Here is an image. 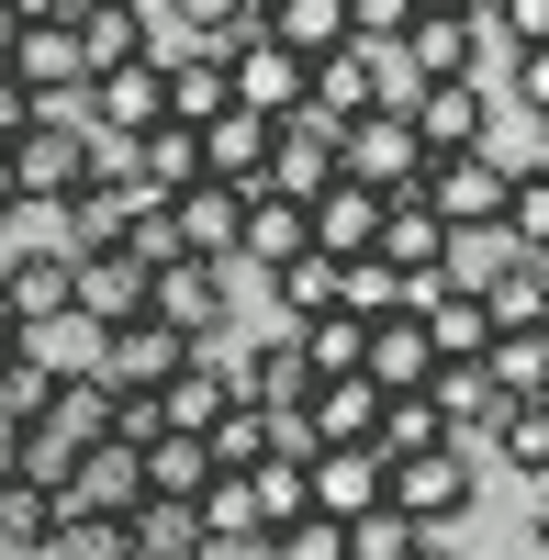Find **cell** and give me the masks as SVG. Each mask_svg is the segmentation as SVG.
<instances>
[{
  "mask_svg": "<svg viewBox=\"0 0 549 560\" xmlns=\"http://www.w3.org/2000/svg\"><path fill=\"white\" fill-rule=\"evenodd\" d=\"M202 179H213V191H258V179H269V124L258 113H213L202 124Z\"/></svg>",
  "mask_w": 549,
  "mask_h": 560,
  "instance_id": "cell-26",
  "label": "cell"
},
{
  "mask_svg": "<svg viewBox=\"0 0 549 560\" xmlns=\"http://www.w3.org/2000/svg\"><path fill=\"white\" fill-rule=\"evenodd\" d=\"M382 102H393L382 90V45H337V57H314V79H303V113H326V124H359Z\"/></svg>",
  "mask_w": 549,
  "mask_h": 560,
  "instance_id": "cell-17",
  "label": "cell"
},
{
  "mask_svg": "<svg viewBox=\"0 0 549 560\" xmlns=\"http://www.w3.org/2000/svg\"><path fill=\"white\" fill-rule=\"evenodd\" d=\"M258 560H269V549H258Z\"/></svg>",
  "mask_w": 549,
  "mask_h": 560,
  "instance_id": "cell-64",
  "label": "cell"
},
{
  "mask_svg": "<svg viewBox=\"0 0 549 560\" xmlns=\"http://www.w3.org/2000/svg\"><path fill=\"white\" fill-rule=\"evenodd\" d=\"M416 560H448V549H416Z\"/></svg>",
  "mask_w": 549,
  "mask_h": 560,
  "instance_id": "cell-61",
  "label": "cell"
},
{
  "mask_svg": "<svg viewBox=\"0 0 549 560\" xmlns=\"http://www.w3.org/2000/svg\"><path fill=\"white\" fill-rule=\"evenodd\" d=\"M224 292H236V269L168 258V269L147 280V314H157V325H179V337H191V348H213V325H224Z\"/></svg>",
  "mask_w": 549,
  "mask_h": 560,
  "instance_id": "cell-15",
  "label": "cell"
},
{
  "mask_svg": "<svg viewBox=\"0 0 549 560\" xmlns=\"http://www.w3.org/2000/svg\"><path fill=\"white\" fill-rule=\"evenodd\" d=\"M23 124H34V102H23V90H12V79H0V147H12V135H23Z\"/></svg>",
  "mask_w": 549,
  "mask_h": 560,
  "instance_id": "cell-52",
  "label": "cell"
},
{
  "mask_svg": "<svg viewBox=\"0 0 549 560\" xmlns=\"http://www.w3.org/2000/svg\"><path fill=\"white\" fill-rule=\"evenodd\" d=\"M359 382H371V393H427V382H437V359H427V337H416V314H371Z\"/></svg>",
  "mask_w": 549,
  "mask_h": 560,
  "instance_id": "cell-23",
  "label": "cell"
},
{
  "mask_svg": "<svg viewBox=\"0 0 549 560\" xmlns=\"http://www.w3.org/2000/svg\"><path fill=\"white\" fill-rule=\"evenodd\" d=\"M124 538H135V560H202V516H191V504H135V516H124Z\"/></svg>",
  "mask_w": 549,
  "mask_h": 560,
  "instance_id": "cell-38",
  "label": "cell"
},
{
  "mask_svg": "<svg viewBox=\"0 0 549 560\" xmlns=\"http://www.w3.org/2000/svg\"><path fill=\"white\" fill-rule=\"evenodd\" d=\"M493 236H505V258H549V168L505 179V224H493Z\"/></svg>",
  "mask_w": 549,
  "mask_h": 560,
  "instance_id": "cell-39",
  "label": "cell"
},
{
  "mask_svg": "<svg viewBox=\"0 0 549 560\" xmlns=\"http://www.w3.org/2000/svg\"><path fill=\"white\" fill-rule=\"evenodd\" d=\"M45 560H135V538H124V516H57Z\"/></svg>",
  "mask_w": 549,
  "mask_h": 560,
  "instance_id": "cell-45",
  "label": "cell"
},
{
  "mask_svg": "<svg viewBox=\"0 0 549 560\" xmlns=\"http://www.w3.org/2000/svg\"><path fill=\"white\" fill-rule=\"evenodd\" d=\"M68 303L90 325H135V314H147V269H135L124 247H79L68 258Z\"/></svg>",
  "mask_w": 549,
  "mask_h": 560,
  "instance_id": "cell-19",
  "label": "cell"
},
{
  "mask_svg": "<svg viewBox=\"0 0 549 560\" xmlns=\"http://www.w3.org/2000/svg\"><path fill=\"white\" fill-rule=\"evenodd\" d=\"M68 34H79V90L124 57H147V12H68Z\"/></svg>",
  "mask_w": 549,
  "mask_h": 560,
  "instance_id": "cell-33",
  "label": "cell"
},
{
  "mask_svg": "<svg viewBox=\"0 0 549 560\" xmlns=\"http://www.w3.org/2000/svg\"><path fill=\"white\" fill-rule=\"evenodd\" d=\"M179 224V258H202V269H236V224H247V191H213V179H191V191L168 202Z\"/></svg>",
  "mask_w": 549,
  "mask_h": 560,
  "instance_id": "cell-21",
  "label": "cell"
},
{
  "mask_svg": "<svg viewBox=\"0 0 549 560\" xmlns=\"http://www.w3.org/2000/svg\"><path fill=\"white\" fill-rule=\"evenodd\" d=\"M371 448H382V459H416V448H460V438H448V415H437L427 393H382V427H371Z\"/></svg>",
  "mask_w": 549,
  "mask_h": 560,
  "instance_id": "cell-34",
  "label": "cell"
},
{
  "mask_svg": "<svg viewBox=\"0 0 549 560\" xmlns=\"http://www.w3.org/2000/svg\"><path fill=\"white\" fill-rule=\"evenodd\" d=\"M202 448H213V471H258V459H281V415H269V404H236Z\"/></svg>",
  "mask_w": 549,
  "mask_h": 560,
  "instance_id": "cell-40",
  "label": "cell"
},
{
  "mask_svg": "<svg viewBox=\"0 0 549 560\" xmlns=\"http://www.w3.org/2000/svg\"><path fill=\"white\" fill-rule=\"evenodd\" d=\"M0 79H12L34 113H68V102H79V34H68V23H23Z\"/></svg>",
  "mask_w": 549,
  "mask_h": 560,
  "instance_id": "cell-16",
  "label": "cell"
},
{
  "mask_svg": "<svg viewBox=\"0 0 549 560\" xmlns=\"http://www.w3.org/2000/svg\"><path fill=\"white\" fill-rule=\"evenodd\" d=\"M292 348H303L314 382H348L359 348H371V314H303V325H292Z\"/></svg>",
  "mask_w": 549,
  "mask_h": 560,
  "instance_id": "cell-31",
  "label": "cell"
},
{
  "mask_svg": "<svg viewBox=\"0 0 549 560\" xmlns=\"http://www.w3.org/2000/svg\"><path fill=\"white\" fill-rule=\"evenodd\" d=\"M371 427H382V393L359 382V370L303 393V438H314V448H371Z\"/></svg>",
  "mask_w": 549,
  "mask_h": 560,
  "instance_id": "cell-25",
  "label": "cell"
},
{
  "mask_svg": "<svg viewBox=\"0 0 549 560\" xmlns=\"http://www.w3.org/2000/svg\"><path fill=\"white\" fill-rule=\"evenodd\" d=\"M258 34H281L303 68H314V57H337V45H359V34H348V0H281Z\"/></svg>",
  "mask_w": 549,
  "mask_h": 560,
  "instance_id": "cell-32",
  "label": "cell"
},
{
  "mask_svg": "<svg viewBox=\"0 0 549 560\" xmlns=\"http://www.w3.org/2000/svg\"><path fill=\"white\" fill-rule=\"evenodd\" d=\"M12 23H68V0H0Z\"/></svg>",
  "mask_w": 549,
  "mask_h": 560,
  "instance_id": "cell-53",
  "label": "cell"
},
{
  "mask_svg": "<svg viewBox=\"0 0 549 560\" xmlns=\"http://www.w3.org/2000/svg\"><path fill=\"white\" fill-rule=\"evenodd\" d=\"M416 549H437L416 516H393V504H371V516L348 527V560H416Z\"/></svg>",
  "mask_w": 549,
  "mask_h": 560,
  "instance_id": "cell-44",
  "label": "cell"
},
{
  "mask_svg": "<svg viewBox=\"0 0 549 560\" xmlns=\"http://www.w3.org/2000/svg\"><path fill=\"white\" fill-rule=\"evenodd\" d=\"M538 269H549V258H538Z\"/></svg>",
  "mask_w": 549,
  "mask_h": 560,
  "instance_id": "cell-63",
  "label": "cell"
},
{
  "mask_svg": "<svg viewBox=\"0 0 549 560\" xmlns=\"http://www.w3.org/2000/svg\"><path fill=\"white\" fill-rule=\"evenodd\" d=\"M79 124H90V135H113V147H135L147 124H168V68H157V45L90 79V90H79Z\"/></svg>",
  "mask_w": 549,
  "mask_h": 560,
  "instance_id": "cell-5",
  "label": "cell"
},
{
  "mask_svg": "<svg viewBox=\"0 0 549 560\" xmlns=\"http://www.w3.org/2000/svg\"><path fill=\"white\" fill-rule=\"evenodd\" d=\"M538 337H549V325H538Z\"/></svg>",
  "mask_w": 549,
  "mask_h": 560,
  "instance_id": "cell-62",
  "label": "cell"
},
{
  "mask_svg": "<svg viewBox=\"0 0 549 560\" xmlns=\"http://www.w3.org/2000/svg\"><path fill=\"white\" fill-rule=\"evenodd\" d=\"M68 12H147V0H68Z\"/></svg>",
  "mask_w": 549,
  "mask_h": 560,
  "instance_id": "cell-55",
  "label": "cell"
},
{
  "mask_svg": "<svg viewBox=\"0 0 549 560\" xmlns=\"http://www.w3.org/2000/svg\"><path fill=\"white\" fill-rule=\"evenodd\" d=\"M102 348H113V325H90L79 303H68V314H34L23 337H12V359L34 370V382H90V370H102Z\"/></svg>",
  "mask_w": 549,
  "mask_h": 560,
  "instance_id": "cell-13",
  "label": "cell"
},
{
  "mask_svg": "<svg viewBox=\"0 0 549 560\" xmlns=\"http://www.w3.org/2000/svg\"><path fill=\"white\" fill-rule=\"evenodd\" d=\"M45 538H57V493L0 482V560H45Z\"/></svg>",
  "mask_w": 549,
  "mask_h": 560,
  "instance_id": "cell-41",
  "label": "cell"
},
{
  "mask_svg": "<svg viewBox=\"0 0 549 560\" xmlns=\"http://www.w3.org/2000/svg\"><path fill=\"white\" fill-rule=\"evenodd\" d=\"M135 504H147V459L124 438H90L68 459V482H57V516H135Z\"/></svg>",
  "mask_w": 549,
  "mask_h": 560,
  "instance_id": "cell-8",
  "label": "cell"
},
{
  "mask_svg": "<svg viewBox=\"0 0 549 560\" xmlns=\"http://www.w3.org/2000/svg\"><path fill=\"white\" fill-rule=\"evenodd\" d=\"M258 549H269V560H348V527H337V516H292L281 538H258Z\"/></svg>",
  "mask_w": 549,
  "mask_h": 560,
  "instance_id": "cell-48",
  "label": "cell"
},
{
  "mask_svg": "<svg viewBox=\"0 0 549 560\" xmlns=\"http://www.w3.org/2000/svg\"><path fill=\"white\" fill-rule=\"evenodd\" d=\"M168 23H179V45H224V34H247L236 0H168Z\"/></svg>",
  "mask_w": 549,
  "mask_h": 560,
  "instance_id": "cell-49",
  "label": "cell"
},
{
  "mask_svg": "<svg viewBox=\"0 0 549 560\" xmlns=\"http://www.w3.org/2000/svg\"><path fill=\"white\" fill-rule=\"evenodd\" d=\"M516 102L549 124V45H516Z\"/></svg>",
  "mask_w": 549,
  "mask_h": 560,
  "instance_id": "cell-51",
  "label": "cell"
},
{
  "mask_svg": "<svg viewBox=\"0 0 549 560\" xmlns=\"http://www.w3.org/2000/svg\"><path fill=\"white\" fill-rule=\"evenodd\" d=\"M326 179H337V124L326 113H281V124H269V179H258V191L314 202Z\"/></svg>",
  "mask_w": 549,
  "mask_h": 560,
  "instance_id": "cell-12",
  "label": "cell"
},
{
  "mask_svg": "<svg viewBox=\"0 0 549 560\" xmlns=\"http://www.w3.org/2000/svg\"><path fill=\"white\" fill-rule=\"evenodd\" d=\"M337 179H359V191H382V202L427 179V147H416V124H404V102H382V113L337 124Z\"/></svg>",
  "mask_w": 549,
  "mask_h": 560,
  "instance_id": "cell-2",
  "label": "cell"
},
{
  "mask_svg": "<svg viewBox=\"0 0 549 560\" xmlns=\"http://www.w3.org/2000/svg\"><path fill=\"white\" fill-rule=\"evenodd\" d=\"M0 158H12V191L23 202H79L90 191V124L79 113H34Z\"/></svg>",
  "mask_w": 549,
  "mask_h": 560,
  "instance_id": "cell-1",
  "label": "cell"
},
{
  "mask_svg": "<svg viewBox=\"0 0 549 560\" xmlns=\"http://www.w3.org/2000/svg\"><path fill=\"white\" fill-rule=\"evenodd\" d=\"M538 560H549V504H538Z\"/></svg>",
  "mask_w": 549,
  "mask_h": 560,
  "instance_id": "cell-60",
  "label": "cell"
},
{
  "mask_svg": "<svg viewBox=\"0 0 549 560\" xmlns=\"http://www.w3.org/2000/svg\"><path fill=\"white\" fill-rule=\"evenodd\" d=\"M404 314H416V337H427V359H437V370H482L493 314H482V292H471V280H427V292L404 303Z\"/></svg>",
  "mask_w": 549,
  "mask_h": 560,
  "instance_id": "cell-7",
  "label": "cell"
},
{
  "mask_svg": "<svg viewBox=\"0 0 549 560\" xmlns=\"http://www.w3.org/2000/svg\"><path fill=\"white\" fill-rule=\"evenodd\" d=\"M303 224H314V258H371L382 247V191H359V179H326V191L303 202Z\"/></svg>",
  "mask_w": 549,
  "mask_h": 560,
  "instance_id": "cell-18",
  "label": "cell"
},
{
  "mask_svg": "<svg viewBox=\"0 0 549 560\" xmlns=\"http://www.w3.org/2000/svg\"><path fill=\"white\" fill-rule=\"evenodd\" d=\"M382 504L393 516H416L427 538L471 504V448H416V459H382Z\"/></svg>",
  "mask_w": 549,
  "mask_h": 560,
  "instance_id": "cell-6",
  "label": "cell"
},
{
  "mask_svg": "<svg viewBox=\"0 0 549 560\" xmlns=\"http://www.w3.org/2000/svg\"><path fill=\"white\" fill-rule=\"evenodd\" d=\"M393 45H404V57H416V90H427V79H471V57H482V23H448V12H416V23H404Z\"/></svg>",
  "mask_w": 549,
  "mask_h": 560,
  "instance_id": "cell-28",
  "label": "cell"
},
{
  "mask_svg": "<svg viewBox=\"0 0 549 560\" xmlns=\"http://www.w3.org/2000/svg\"><path fill=\"white\" fill-rule=\"evenodd\" d=\"M202 348L179 337V325H157V314H135V325H113V348H102V382L113 393H157V382H179Z\"/></svg>",
  "mask_w": 549,
  "mask_h": 560,
  "instance_id": "cell-14",
  "label": "cell"
},
{
  "mask_svg": "<svg viewBox=\"0 0 549 560\" xmlns=\"http://www.w3.org/2000/svg\"><path fill=\"white\" fill-rule=\"evenodd\" d=\"M404 23H416V0H348V34L359 45H393Z\"/></svg>",
  "mask_w": 549,
  "mask_h": 560,
  "instance_id": "cell-50",
  "label": "cell"
},
{
  "mask_svg": "<svg viewBox=\"0 0 549 560\" xmlns=\"http://www.w3.org/2000/svg\"><path fill=\"white\" fill-rule=\"evenodd\" d=\"M157 68H168V124H213V113H236V90H224V57L213 45H157Z\"/></svg>",
  "mask_w": 549,
  "mask_h": 560,
  "instance_id": "cell-24",
  "label": "cell"
},
{
  "mask_svg": "<svg viewBox=\"0 0 549 560\" xmlns=\"http://www.w3.org/2000/svg\"><path fill=\"white\" fill-rule=\"evenodd\" d=\"M292 258H314V224H303V202H281V191H247L236 269H292Z\"/></svg>",
  "mask_w": 549,
  "mask_h": 560,
  "instance_id": "cell-22",
  "label": "cell"
},
{
  "mask_svg": "<svg viewBox=\"0 0 549 560\" xmlns=\"http://www.w3.org/2000/svg\"><path fill=\"white\" fill-rule=\"evenodd\" d=\"M113 382H102V370H90V382H57V393H45V427H57L68 448H90V438H113Z\"/></svg>",
  "mask_w": 549,
  "mask_h": 560,
  "instance_id": "cell-37",
  "label": "cell"
},
{
  "mask_svg": "<svg viewBox=\"0 0 549 560\" xmlns=\"http://www.w3.org/2000/svg\"><path fill=\"white\" fill-rule=\"evenodd\" d=\"M269 12H281V0H236V23H269Z\"/></svg>",
  "mask_w": 549,
  "mask_h": 560,
  "instance_id": "cell-58",
  "label": "cell"
},
{
  "mask_svg": "<svg viewBox=\"0 0 549 560\" xmlns=\"http://www.w3.org/2000/svg\"><path fill=\"white\" fill-rule=\"evenodd\" d=\"M236 393H247V404H269V415H303L314 370H303V348H292V337H269L258 359H236Z\"/></svg>",
  "mask_w": 549,
  "mask_h": 560,
  "instance_id": "cell-30",
  "label": "cell"
},
{
  "mask_svg": "<svg viewBox=\"0 0 549 560\" xmlns=\"http://www.w3.org/2000/svg\"><path fill=\"white\" fill-rule=\"evenodd\" d=\"M147 404H157V438H213L247 393H236V359H224V348H202V359L179 370V382H157Z\"/></svg>",
  "mask_w": 549,
  "mask_h": 560,
  "instance_id": "cell-9",
  "label": "cell"
},
{
  "mask_svg": "<svg viewBox=\"0 0 549 560\" xmlns=\"http://www.w3.org/2000/svg\"><path fill=\"white\" fill-rule=\"evenodd\" d=\"M247 482V516H258V538H281L292 516H314V493H303V459H258V471H236Z\"/></svg>",
  "mask_w": 549,
  "mask_h": 560,
  "instance_id": "cell-36",
  "label": "cell"
},
{
  "mask_svg": "<svg viewBox=\"0 0 549 560\" xmlns=\"http://www.w3.org/2000/svg\"><path fill=\"white\" fill-rule=\"evenodd\" d=\"M12 202H23V191H12V158H0V224H12Z\"/></svg>",
  "mask_w": 549,
  "mask_h": 560,
  "instance_id": "cell-57",
  "label": "cell"
},
{
  "mask_svg": "<svg viewBox=\"0 0 549 560\" xmlns=\"http://www.w3.org/2000/svg\"><path fill=\"white\" fill-rule=\"evenodd\" d=\"M303 493H314V516L359 527V516L382 504V448H314V459H303Z\"/></svg>",
  "mask_w": 549,
  "mask_h": 560,
  "instance_id": "cell-20",
  "label": "cell"
},
{
  "mask_svg": "<svg viewBox=\"0 0 549 560\" xmlns=\"http://www.w3.org/2000/svg\"><path fill=\"white\" fill-rule=\"evenodd\" d=\"M12 337H23V325H12V303H0V370H12Z\"/></svg>",
  "mask_w": 549,
  "mask_h": 560,
  "instance_id": "cell-56",
  "label": "cell"
},
{
  "mask_svg": "<svg viewBox=\"0 0 549 560\" xmlns=\"http://www.w3.org/2000/svg\"><path fill=\"white\" fill-rule=\"evenodd\" d=\"M448 247H460V236H448V224H437V213H427L416 191H393V202H382V247H371V258H382V269L404 280V292L448 280Z\"/></svg>",
  "mask_w": 549,
  "mask_h": 560,
  "instance_id": "cell-11",
  "label": "cell"
},
{
  "mask_svg": "<svg viewBox=\"0 0 549 560\" xmlns=\"http://www.w3.org/2000/svg\"><path fill=\"white\" fill-rule=\"evenodd\" d=\"M482 382H493V404H549V337H493Z\"/></svg>",
  "mask_w": 549,
  "mask_h": 560,
  "instance_id": "cell-35",
  "label": "cell"
},
{
  "mask_svg": "<svg viewBox=\"0 0 549 560\" xmlns=\"http://www.w3.org/2000/svg\"><path fill=\"white\" fill-rule=\"evenodd\" d=\"M147 493H157V504L213 493V448H202V438H157V448H147Z\"/></svg>",
  "mask_w": 549,
  "mask_h": 560,
  "instance_id": "cell-42",
  "label": "cell"
},
{
  "mask_svg": "<svg viewBox=\"0 0 549 560\" xmlns=\"http://www.w3.org/2000/svg\"><path fill=\"white\" fill-rule=\"evenodd\" d=\"M416 12H448V23H471V12H482V0H416Z\"/></svg>",
  "mask_w": 549,
  "mask_h": 560,
  "instance_id": "cell-54",
  "label": "cell"
},
{
  "mask_svg": "<svg viewBox=\"0 0 549 560\" xmlns=\"http://www.w3.org/2000/svg\"><path fill=\"white\" fill-rule=\"evenodd\" d=\"M505 158L493 147H471V158H427V179H416V202L448 224V236H493V224H505Z\"/></svg>",
  "mask_w": 549,
  "mask_h": 560,
  "instance_id": "cell-3",
  "label": "cell"
},
{
  "mask_svg": "<svg viewBox=\"0 0 549 560\" xmlns=\"http://www.w3.org/2000/svg\"><path fill=\"white\" fill-rule=\"evenodd\" d=\"M191 179H202V135L191 124H147V135H135V191H147V202H179Z\"/></svg>",
  "mask_w": 549,
  "mask_h": 560,
  "instance_id": "cell-27",
  "label": "cell"
},
{
  "mask_svg": "<svg viewBox=\"0 0 549 560\" xmlns=\"http://www.w3.org/2000/svg\"><path fill=\"white\" fill-rule=\"evenodd\" d=\"M427 404L448 415V438H471V427H493V382H482V370H437V382H427Z\"/></svg>",
  "mask_w": 549,
  "mask_h": 560,
  "instance_id": "cell-46",
  "label": "cell"
},
{
  "mask_svg": "<svg viewBox=\"0 0 549 560\" xmlns=\"http://www.w3.org/2000/svg\"><path fill=\"white\" fill-rule=\"evenodd\" d=\"M12 34H23V23H12V12H0V68H12Z\"/></svg>",
  "mask_w": 549,
  "mask_h": 560,
  "instance_id": "cell-59",
  "label": "cell"
},
{
  "mask_svg": "<svg viewBox=\"0 0 549 560\" xmlns=\"http://www.w3.org/2000/svg\"><path fill=\"white\" fill-rule=\"evenodd\" d=\"M493 448H505V471L549 482V404H493Z\"/></svg>",
  "mask_w": 549,
  "mask_h": 560,
  "instance_id": "cell-43",
  "label": "cell"
},
{
  "mask_svg": "<svg viewBox=\"0 0 549 560\" xmlns=\"http://www.w3.org/2000/svg\"><path fill=\"white\" fill-rule=\"evenodd\" d=\"M482 314H493V337H538V325H549V269L538 258H505L482 280Z\"/></svg>",
  "mask_w": 549,
  "mask_h": 560,
  "instance_id": "cell-29",
  "label": "cell"
},
{
  "mask_svg": "<svg viewBox=\"0 0 549 560\" xmlns=\"http://www.w3.org/2000/svg\"><path fill=\"white\" fill-rule=\"evenodd\" d=\"M269 292H281V314H337V258H292V269H269Z\"/></svg>",
  "mask_w": 549,
  "mask_h": 560,
  "instance_id": "cell-47",
  "label": "cell"
},
{
  "mask_svg": "<svg viewBox=\"0 0 549 560\" xmlns=\"http://www.w3.org/2000/svg\"><path fill=\"white\" fill-rule=\"evenodd\" d=\"M213 57H224V90H236V113H258V124H281V113H303V79H314V68L292 57L281 34H258V23H247V34H224Z\"/></svg>",
  "mask_w": 549,
  "mask_h": 560,
  "instance_id": "cell-4",
  "label": "cell"
},
{
  "mask_svg": "<svg viewBox=\"0 0 549 560\" xmlns=\"http://www.w3.org/2000/svg\"><path fill=\"white\" fill-rule=\"evenodd\" d=\"M404 124H416V147H427V158H471V147H493L482 79H427L416 102H404Z\"/></svg>",
  "mask_w": 549,
  "mask_h": 560,
  "instance_id": "cell-10",
  "label": "cell"
}]
</instances>
